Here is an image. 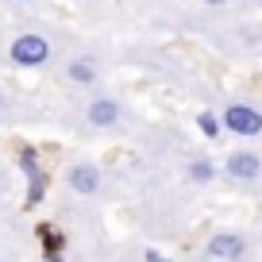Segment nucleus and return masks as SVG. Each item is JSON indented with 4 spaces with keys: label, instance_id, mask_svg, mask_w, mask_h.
Masks as SVG:
<instances>
[{
    "label": "nucleus",
    "instance_id": "f257e3e1",
    "mask_svg": "<svg viewBox=\"0 0 262 262\" xmlns=\"http://www.w3.org/2000/svg\"><path fill=\"white\" fill-rule=\"evenodd\" d=\"M220 127L231 131V135H239V139H254V135H262V112L254 104H228L220 116Z\"/></svg>",
    "mask_w": 262,
    "mask_h": 262
},
{
    "label": "nucleus",
    "instance_id": "f03ea898",
    "mask_svg": "<svg viewBox=\"0 0 262 262\" xmlns=\"http://www.w3.org/2000/svg\"><path fill=\"white\" fill-rule=\"evenodd\" d=\"M12 62L16 66H27V70H35V66H42L54 50H50V42L42 39V35H19L16 42H12Z\"/></svg>",
    "mask_w": 262,
    "mask_h": 262
},
{
    "label": "nucleus",
    "instance_id": "7ed1b4c3",
    "mask_svg": "<svg viewBox=\"0 0 262 262\" xmlns=\"http://www.w3.org/2000/svg\"><path fill=\"white\" fill-rule=\"evenodd\" d=\"M224 170H228V178H235V181H258L262 178V158L254 155V150H231L228 162H224Z\"/></svg>",
    "mask_w": 262,
    "mask_h": 262
},
{
    "label": "nucleus",
    "instance_id": "20e7f679",
    "mask_svg": "<svg viewBox=\"0 0 262 262\" xmlns=\"http://www.w3.org/2000/svg\"><path fill=\"white\" fill-rule=\"evenodd\" d=\"M205 254H208V258H224V262L243 258V254H247V239H243V235H235V231H220V235L208 239Z\"/></svg>",
    "mask_w": 262,
    "mask_h": 262
},
{
    "label": "nucleus",
    "instance_id": "39448f33",
    "mask_svg": "<svg viewBox=\"0 0 262 262\" xmlns=\"http://www.w3.org/2000/svg\"><path fill=\"white\" fill-rule=\"evenodd\" d=\"M66 185L74 189V193H85V196H93L100 189V170L93 162H74L70 170H66Z\"/></svg>",
    "mask_w": 262,
    "mask_h": 262
},
{
    "label": "nucleus",
    "instance_id": "423d86ee",
    "mask_svg": "<svg viewBox=\"0 0 262 262\" xmlns=\"http://www.w3.org/2000/svg\"><path fill=\"white\" fill-rule=\"evenodd\" d=\"M85 116H89L93 127H116V120H120V104H116V100H93V104L85 108Z\"/></svg>",
    "mask_w": 262,
    "mask_h": 262
},
{
    "label": "nucleus",
    "instance_id": "0eeeda50",
    "mask_svg": "<svg viewBox=\"0 0 262 262\" xmlns=\"http://www.w3.org/2000/svg\"><path fill=\"white\" fill-rule=\"evenodd\" d=\"M70 81L74 85H93L97 81V66H93L89 58H74V62H70Z\"/></svg>",
    "mask_w": 262,
    "mask_h": 262
},
{
    "label": "nucleus",
    "instance_id": "6e6552de",
    "mask_svg": "<svg viewBox=\"0 0 262 262\" xmlns=\"http://www.w3.org/2000/svg\"><path fill=\"white\" fill-rule=\"evenodd\" d=\"M189 178H193V181H212L216 178V166L205 162V158H196V162H189Z\"/></svg>",
    "mask_w": 262,
    "mask_h": 262
},
{
    "label": "nucleus",
    "instance_id": "1a4fd4ad",
    "mask_svg": "<svg viewBox=\"0 0 262 262\" xmlns=\"http://www.w3.org/2000/svg\"><path fill=\"white\" fill-rule=\"evenodd\" d=\"M196 127L205 131L208 139H216V135H220V120H216L212 112H201V116H196Z\"/></svg>",
    "mask_w": 262,
    "mask_h": 262
},
{
    "label": "nucleus",
    "instance_id": "9d476101",
    "mask_svg": "<svg viewBox=\"0 0 262 262\" xmlns=\"http://www.w3.org/2000/svg\"><path fill=\"white\" fill-rule=\"evenodd\" d=\"M205 4H212V8H216V4H228V0H205Z\"/></svg>",
    "mask_w": 262,
    "mask_h": 262
},
{
    "label": "nucleus",
    "instance_id": "9b49d317",
    "mask_svg": "<svg viewBox=\"0 0 262 262\" xmlns=\"http://www.w3.org/2000/svg\"><path fill=\"white\" fill-rule=\"evenodd\" d=\"M16 4H31V0H16Z\"/></svg>",
    "mask_w": 262,
    "mask_h": 262
},
{
    "label": "nucleus",
    "instance_id": "f8f14e48",
    "mask_svg": "<svg viewBox=\"0 0 262 262\" xmlns=\"http://www.w3.org/2000/svg\"><path fill=\"white\" fill-rule=\"evenodd\" d=\"M258 4H262V0H258Z\"/></svg>",
    "mask_w": 262,
    "mask_h": 262
}]
</instances>
